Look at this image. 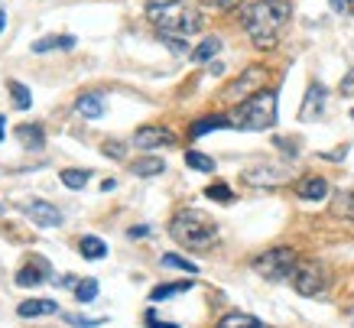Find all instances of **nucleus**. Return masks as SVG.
<instances>
[{"instance_id": "27", "label": "nucleus", "mask_w": 354, "mask_h": 328, "mask_svg": "<svg viewBox=\"0 0 354 328\" xmlns=\"http://www.w3.org/2000/svg\"><path fill=\"white\" fill-rule=\"evenodd\" d=\"M185 166H192V170H198V172H215V159L198 153V149H189V153H185Z\"/></svg>"}, {"instance_id": "13", "label": "nucleus", "mask_w": 354, "mask_h": 328, "mask_svg": "<svg viewBox=\"0 0 354 328\" xmlns=\"http://www.w3.org/2000/svg\"><path fill=\"white\" fill-rule=\"evenodd\" d=\"M59 306H55V299H26L17 306V316L20 318H39V316H55Z\"/></svg>"}, {"instance_id": "17", "label": "nucleus", "mask_w": 354, "mask_h": 328, "mask_svg": "<svg viewBox=\"0 0 354 328\" xmlns=\"http://www.w3.org/2000/svg\"><path fill=\"white\" fill-rule=\"evenodd\" d=\"M78 250H82L85 260H104V257H108V244L101 241V237H95V234H85V237L78 241Z\"/></svg>"}, {"instance_id": "23", "label": "nucleus", "mask_w": 354, "mask_h": 328, "mask_svg": "<svg viewBox=\"0 0 354 328\" xmlns=\"http://www.w3.org/2000/svg\"><path fill=\"white\" fill-rule=\"evenodd\" d=\"M221 39L218 36H208V39H202V46H195L192 49V62H208V59H215L218 53H221Z\"/></svg>"}, {"instance_id": "22", "label": "nucleus", "mask_w": 354, "mask_h": 328, "mask_svg": "<svg viewBox=\"0 0 354 328\" xmlns=\"http://www.w3.org/2000/svg\"><path fill=\"white\" fill-rule=\"evenodd\" d=\"M244 179L250 185H279V182H286V172L283 170H250L244 172Z\"/></svg>"}, {"instance_id": "20", "label": "nucleus", "mask_w": 354, "mask_h": 328, "mask_svg": "<svg viewBox=\"0 0 354 328\" xmlns=\"http://www.w3.org/2000/svg\"><path fill=\"white\" fill-rule=\"evenodd\" d=\"M17 140H20L26 149H43L46 134H43V127H39V124H23V127L17 130Z\"/></svg>"}, {"instance_id": "35", "label": "nucleus", "mask_w": 354, "mask_h": 328, "mask_svg": "<svg viewBox=\"0 0 354 328\" xmlns=\"http://www.w3.org/2000/svg\"><path fill=\"white\" fill-rule=\"evenodd\" d=\"M342 95H344V98L354 95V72H348V75L342 78Z\"/></svg>"}, {"instance_id": "37", "label": "nucleus", "mask_w": 354, "mask_h": 328, "mask_svg": "<svg viewBox=\"0 0 354 328\" xmlns=\"http://www.w3.org/2000/svg\"><path fill=\"white\" fill-rule=\"evenodd\" d=\"M150 234V224H137V228H130L127 237H147Z\"/></svg>"}, {"instance_id": "6", "label": "nucleus", "mask_w": 354, "mask_h": 328, "mask_svg": "<svg viewBox=\"0 0 354 328\" xmlns=\"http://www.w3.org/2000/svg\"><path fill=\"white\" fill-rule=\"evenodd\" d=\"M290 283H292V289L306 299L325 296V289H328V270H325L319 260H299L290 276Z\"/></svg>"}, {"instance_id": "43", "label": "nucleus", "mask_w": 354, "mask_h": 328, "mask_svg": "<svg viewBox=\"0 0 354 328\" xmlns=\"http://www.w3.org/2000/svg\"><path fill=\"white\" fill-rule=\"evenodd\" d=\"M0 212H3V205H0Z\"/></svg>"}, {"instance_id": "41", "label": "nucleus", "mask_w": 354, "mask_h": 328, "mask_svg": "<svg viewBox=\"0 0 354 328\" xmlns=\"http://www.w3.org/2000/svg\"><path fill=\"white\" fill-rule=\"evenodd\" d=\"M351 325H354V306H351Z\"/></svg>"}, {"instance_id": "8", "label": "nucleus", "mask_w": 354, "mask_h": 328, "mask_svg": "<svg viewBox=\"0 0 354 328\" xmlns=\"http://www.w3.org/2000/svg\"><path fill=\"white\" fill-rule=\"evenodd\" d=\"M20 212L30 218L36 228H59L62 224V212L55 208L53 201H43V199H30L26 205H20Z\"/></svg>"}, {"instance_id": "18", "label": "nucleus", "mask_w": 354, "mask_h": 328, "mask_svg": "<svg viewBox=\"0 0 354 328\" xmlns=\"http://www.w3.org/2000/svg\"><path fill=\"white\" fill-rule=\"evenodd\" d=\"M75 111L82 117H91V120H95V117L104 114V98L97 95V91H91V95H82L75 101Z\"/></svg>"}, {"instance_id": "10", "label": "nucleus", "mask_w": 354, "mask_h": 328, "mask_svg": "<svg viewBox=\"0 0 354 328\" xmlns=\"http://www.w3.org/2000/svg\"><path fill=\"white\" fill-rule=\"evenodd\" d=\"M46 280H53V266L43 257H30V264L17 273V286H39Z\"/></svg>"}, {"instance_id": "28", "label": "nucleus", "mask_w": 354, "mask_h": 328, "mask_svg": "<svg viewBox=\"0 0 354 328\" xmlns=\"http://www.w3.org/2000/svg\"><path fill=\"white\" fill-rule=\"evenodd\" d=\"M7 88H10L13 104L20 107V111H26V107L32 104V91H30V88H26V85H20V82H10V85H7Z\"/></svg>"}, {"instance_id": "29", "label": "nucleus", "mask_w": 354, "mask_h": 328, "mask_svg": "<svg viewBox=\"0 0 354 328\" xmlns=\"http://www.w3.org/2000/svg\"><path fill=\"white\" fill-rule=\"evenodd\" d=\"M95 296H97V280H82V283L75 286V299H78V302H91Z\"/></svg>"}, {"instance_id": "26", "label": "nucleus", "mask_w": 354, "mask_h": 328, "mask_svg": "<svg viewBox=\"0 0 354 328\" xmlns=\"http://www.w3.org/2000/svg\"><path fill=\"white\" fill-rule=\"evenodd\" d=\"M160 264L169 266V270H183V273H192V276L198 273V264H192V260H185V257H179V254H162Z\"/></svg>"}, {"instance_id": "33", "label": "nucleus", "mask_w": 354, "mask_h": 328, "mask_svg": "<svg viewBox=\"0 0 354 328\" xmlns=\"http://www.w3.org/2000/svg\"><path fill=\"white\" fill-rule=\"evenodd\" d=\"M104 156H111V159H124V147H120L118 140H108V143H104Z\"/></svg>"}, {"instance_id": "4", "label": "nucleus", "mask_w": 354, "mask_h": 328, "mask_svg": "<svg viewBox=\"0 0 354 328\" xmlns=\"http://www.w3.org/2000/svg\"><path fill=\"white\" fill-rule=\"evenodd\" d=\"M150 20L156 23V30L162 36H192V33L202 30V13L195 10L189 0H176L169 7H162V10L150 13Z\"/></svg>"}, {"instance_id": "40", "label": "nucleus", "mask_w": 354, "mask_h": 328, "mask_svg": "<svg viewBox=\"0 0 354 328\" xmlns=\"http://www.w3.org/2000/svg\"><path fill=\"white\" fill-rule=\"evenodd\" d=\"M3 26H7V10L0 7V33H3Z\"/></svg>"}, {"instance_id": "9", "label": "nucleus", "mask_w": 354, "mask_h": 328, "mask_svg": "<svg viewBox=\"0 0 354 328\" xmlns=\"http://www.w3.org/2000/svg\"><path fill=\"white\" fill-rule=\"evenodd\" d=\"M172 143H176V134L169 127H156V124L140 127L133 134V147L137 149H160V147H172Z\"/></svg>"}, {"instance_id": "34", "label": "nucleus", "mask_w": 354, "mask_h": 328, "mask_svg": "<svg viewBox=\"0 0 354 328\" xmlns=\"http://www.w3.org/2000/svg\"><path fill=\"white\" fill-rule=\"evenodd\" d=\"M147 328H179L176 325V322H160V318H156V312H147Z\"/></svg>"}, {"instance_id": "11", "label": "nucleus", "mask_w": 354, "mask_h": 328, "mask_svg": "<svg viewBox=\"0 0 354 328\" xmlns=\"http://www.w3.org/2000/svg\"><path fill=\"white\" fill-rule=\"evenodd\" d=\"M325 98H328L325 85L312 82L309 91H306V101H302V107H299V120H315V117H322V111H325Z\"/></svg>"}, {"instance_id": "32", "label": "nucleus", "mask_w": 354, "mask_h": 328, "mask_svg": "<svg viewBox=\"0 0 354 328\" xmlns=\"http://www.w3.org/2000/svg\"><path fill=\"white\" fill-rule=\"evenodd\" d=\"M162 39H166V46H169V49H172L176 55L189 53V49H185V39H183V36H162Z\"/></svg>"}, {"instance_id": "30", "label": "nucleus", "mask_w": 354, "mask_h": 328, "mask_svg": "<svg viewBox=\"0 0 354 328\" xmlns=\"http://www.w3.org/2000/svg\"><path fill=\"white\" fill-rule=\"evenodd\" d=\"M205 195H208V199H215V201H234V192L227 189L225 182H215V185H208V189H205Z\"/></svg>"}, {"instance_id": "1", "label": "nucleus", "mask_w": 354, "mask_h": 328, "mask_svg": "<svg viewBox=\"0 0 354 328\" xmlns=\"http://www.w3.org/2000/svg\"><path fill=\"white\" fill-rule=\"evenodd\" d=\"M290 20V0H257L244 10V30L257 49H273Z\"/></svg>"}, {"instance_id": "42", "label": "nucleus", "mask_w": 354, "mask_h": 328, "mask_svg": "<svg viewBox=\"0 0 354 328\" xmlns=\"http://www.w3.org/2000/svg\"><path fill=\"white\" fill-rule=\"evenodd\" d=\"M351 120H354V107H351Z\"/></svg>"}, {"instance_id": "3", "label": "nucleus", "mask_w": 354, "mask_h": 328, "mask_svg": "<svg viewBox=\"0 0 354 328\" xmlns=\"http://www.w3.org/2000/svg\"><path fill=\"white\" fill-rule=\"evenodd\" d=\"M231 120H234L237 130H270L277 124V95L273 91H257L254 98L237 104Z\"/></svg>"}, {"instance_id": "25", "label": "nucleus", "mask_w": 354, "mask_h": 328, "mask_svg": "<svg viewBox=\"0 0 354 328\" xmlns=\"http://www.w3.org/2000/svg\"><path fill=\"white\" fill-rule=\"evenodd\" d=\"M88 176H91L88 170H62V172H59V179H62L65 189H85Z\"/></svg>"}, {"instance_id": "16", "label": "nucleus", "mask_w": 354, "mask_h": 328, "mask_svg": "<svg viewBox=\"0 0 354 328\" xmlns=\"http://www.w3.org/2000/svg\"><path fill=\"white\" fill-rule=\"evenodd\" d=\"M218 328H270V325L260 322L257 316H247V312H227L225 318H218Z\"/></svg>"}, {"instance_id": "39", "label": "nucleus", "mask_w": 354, "mask_h": 328, "mask_svg": "<svg viewBox=\"0 0 354 328\" xmlns=\"http://www.w3.org/2000/svg\"><path fill=\"white\" fill-rule=\"evenodd\" d=\"M3 137H7V117L0 114V143H3Z\"/></svg>"}, {"instance_id": "31", "label": "nucleus", "mask_w": 354, "mask_h": 328, "mask_svg": "<svg viewBox=\"0 0 354 328\" xmlns=\"http://www.w3.org/2000/svg\"><path fill=\"white\" fill-rule=\"evenodd\" d=\"M65 322H68V325H75V328H97V325H104V318H85V316H65Z\"/></svg>"}, {"instance_id": "12", "label": "nucleus", "mask_w": 354, "mask_h": 328, "mask_svg": "<svg viewBox=\"0 0 354 328\" xmlns=\"http://www.w3.org/2000/svg\"><path fill=\"white\" fill-rule=\"evenodd\" d=\"M296 195H299L302 201H325V195H328V179H325V176H302V179L296 182Z\"/></svg>"}, {"instance_id": "2", "label": "nucleus", "mask_w": 354, "mask_h": 328, "mask_svg": "<svg viewBox=\"0 0 354 328\" xmlns=\"http://www.w3.org/2000/svg\"><path fill=\"white\" fill-rule=\"evenodd\" d=\"M169 234L172 241L189 247V250H208V247L218 244V224L205 212H195V208L176 212V218L169 221Z\"/></svg>"}, {"instance_id": "19", "label": "nucleus", "mask_w": 354, "mask_h": 328, "mask_svg": "<svg viewBox=\"0 0 354 328\" xmlns=\"http://www.w3.org/2000/svg\"><path fill=\"white\" fill-rule=\"evenodd\" d=\"M49 49H62V53H68V49H75V36H46V39H36L32 43V53H49Z\"/></svg>"}, {"instance_id": "24", "label": "nucleus", "mask_w": 354, "mask_h": 328, "mask_svg": "<svg viewBox=\"0 0 354 328\" xmlns=\"http://www.w3.org/2000/svg\"><path fill=\"white\" fill-rule=\"evenodd\" d=\"M332 212L338 215V218H348V221H354V189H344L335 195V205Z\"/></svg>"}, {"instance_id": "7", "label": "nucleus", "mask_w": 354, "mask_h": 328, "mask_svg": "<svg viewBox=\"0 0 354 328\" xmlns=\"http://www.w3.org/2000/svg\"><path fill=\"white\" fill-rule=\"evenodd\" d=\"M263 85H267V69L263 65H250L244 75H237L234 82L221 91V101L225 104H241L247 98H254L257 91H263Z\"/></svg>"}, {"instance_id": "36", "label": "nucleus", "mask_w": 354, "mask_h": 328, "mask_svg": "<svg viewBox=\"0 0 354 328\" xmlns=\"http://www.w3.org/2000/svg\"><path fill=\"white\" fill-rule=\"evenodd\" d=\"M169 3H176V0H147V13H156L162 7H169Z\"/></svg>"}, {"instance_id": "21", "label": "nucleus", "mask_w": 354, "mask_h": 328, "mask_svg": "<svg viewBox=\"0 0 354 328\" xmlns=\"http://www.w3.org/2000/svg\"><path fill=\"white\" fill-rule=\"evenodd\" d=\"M195 286V280H183V283H162L156 289H150V302H162V299H172L179 296V293H189Z\"/></svg>"}, {"instance_id": "14", "label": "nucleus", "mask_w": 354, "mask_h": 328, "mask_svg": "<svg viewBox=\"0 0 354 328\" xmlns=\"http://www.w3.org/2000/svg\"><path fill=\"white\" fill-rule=\"evenodd\" d=\"M130 172L140 176V179H153V176H162L166 172V159L160 156H140L130 163Z\"/></svg>"}, {"instance_id": "15", "label": "nucleus", "mask_w": 354, "mask_h": 328, "mask_svg": "<svg viewBox=\"0 0 354 328\" xmlns=\"http://www.w3.org/2000/svg\"><path fill=\"white\" fill-rule=\"evenodd\" d=\"M227 127H234V120H231V117L212 114V117H202V120H195L192 127H189V134H192V137H205V134H215V130H227Z\"/></svg>"}, {"instance_id": "38", "label": "nucleus", "mask_w": 354, "mask_h": 328, "mask_svg": "<svg viewBox=\"0 0 354 328\" xmlns=\"http://www.w3.org/2000/svg\"><path fill=\"white\" fill-rule=\"evenodd\" d=\"M241 0H215V7L218 10H231V7H237Z\"/></svg>"}, {"instance_id": "5", "label": "nucleus", "mask_w": 354, "mask_h": 328, "mask_svg": "<svg viewBox=\"0 0 354 328\" xmlns=\"http://www.w3.org/2000/svg\"><path fill=\"white\" fill-rule=\"evenodd\" d=\"M299 264V254L292 250V247H273V250H263L250 260L254 266V273L270 280V283H283V280H290L292 270Z\"/></svg>"}]
</instances>
